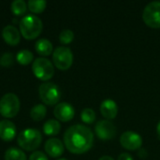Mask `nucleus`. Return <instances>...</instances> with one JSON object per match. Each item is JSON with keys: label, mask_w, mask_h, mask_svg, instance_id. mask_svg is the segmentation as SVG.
Masks as SVG:
<instances>
[{"label": "nucleus", "mask_w": 160, "mask_h": 160, "mask_svg": "<svg viewBox=\"0 0 160 160\" xmlns=\"http://www.w3.org/2000/svg\"><path fill=\"white\" fill-rule=\"evenodd\" d=\"M20 111L19 98L12 93L4 95L0 99V113L6 118L15 117Z\"/></svg>", "instance_id": "nucleus-4"}, {"label": "nucleus", "mask_w": 160, "mask_h": 160, "mask_svg": "<svg viewBox=\"0 0 160 160\" xmlns=\"http://www.w3.org/2000/svg\"><path fill=\"white\" fill-rule=\"evenodd\" d=\"M96 112H94V110L90 109V108H86L83 109L81 112V119L83 123L91 125L95 122L96 120Z\"/></svg>", "instance_id": "nucleus-23"}, {"label": "nucleus", "mask_w": 160, "mask_h": 160, "mask_svg": "<svg viewBox=\"0 0 160 160\" xmlns=\"http://www.w3.org/2000/svg\"><path fill=\"white\" fill-rule=\"evenodd\" d=\"M11 11L16 16L23 15L27 10V5L23 0H15L11 3Z\"/></svg>", "instance_id": "nucleus-22"}, {"label": "nucleus", "mask_w": 160, "mask_h": 160, "mask_svg": "<svg viewBox=\"0 0 160 160\" xmlns=\"http://www.w3.org/2000/svg\"><path fill=\"white\" fill-rule=\"evenodd\" d=\"M120 144L127 150L136 151L142 145V136L134 131H126L120 137Z\"/></svg>", "instance_id": "nucleus-10"}, {"label": "nucleus", "mask_w": 160, "mask_h": 160, "mask_svg": "<svg viewBox=\"0 0 160 160\" xmlns=\"http://www.w3.org/2000/svg\"><path fill=\"white\" fill-rule=\"evenodd\" d=\"M98 160H114L112 157H110V156H103V157H101Z\"/></svg>", "instance_id": "nucleus-28"}, {"label": "nucleus", "mask_w": 160, "mask_h": 160, "mask_svg": "<svg viewBox=\"0 0 160 160\" xmlns=\"http://www.w3.org/2000/svg\"><path fill=\"white\" fill-rule=\"evenodd\" d=\"M35 49L39 55L48 56L52 52V44L46 38H40L36 42Z\"/></svg>", "instance_id": "nucleus-16"}, {"label": "nucleus", "mask_w": 160, "mask_h": 160, "mask_svg": "<svg viewBox=\"0 0 160 160\" xmlns=\"http://www.w3.org/2000/svg\"><path fill=\"white\" fill-rule=\"evenodd\" d=\"M117 160H134L132 156L129 155L128 153H123L121 154L119 157H118V159Z\"/></svg>", "instance_id": "nucleus-27"}, {"label": "nucleus", "mask_w": 160, "mask_h": 160, "mask_svg": "<svg viewBox=\"0 0 160 160\" xmlns=\"http://www.w3.org/2000/svg\"><path fill=\"white\" fill-rule=\"evenodd\" d=\"M5 160H26V156L21 149L10 147L5 152Z\"/></svg>", "instance_id": "nucleus-19"}, {"label": "nucleus", "mask_w": 160, "mask_h": 160, "mask_svg": "<svg viewBox=\"0 0 160 160\" xmlns=\"http://www.w3.org/2000/svg\"><path fill=\"white\" fill-rule=\"evenodd\" d=\"M61 130V125L59 121L50 119L46 121L43 125V131L47 136H55Z\"/></svg>", "instance_id": "nucleus-17"}, {"label": "nucleus", "mask_w": 160, "mask_h": 160, "mask_svg": "<svg viewBox=\"0 0 160 160\" xmlns=\"http://www.w3.org/2000/svg\"><path fill=\"white\" fill-rule=\"evenodd\" d=\"M34 75L41 81H49L54 74V68L52 62L44 57H39L34 60L32 65Z\"/></svg>", "instance_id": "nucleus-5"}, {"label": "nucleus", "mask_w": 160, "mask_h": 160, "mask_svg": "<svg viewBox=\"0 0 160 160\" xmlns=\"http://www.w3.org/2000/svg\"><path fill=\"white\" fill-rule=\"evenodd\" d=\"M16 136V127L9 120L0 121V139L4 142H11Z\"/></svg>", "instance_id": "nucleus-15"}, {"label": "nucleus", "mask_w": 160, "mask_h": 160, "mask_svg": "<svg viewBox=\"0 0 160 160\" xmlns=\"http://www.w3.org/2000/svg\"><path fill=\"white\" fill-rule=\"evenodd\" d=\"M46 1L44 0H30L27 3V8L33 13H41L46 8Z\"/></svg>", "instance_id": "nucleus-21"}, {"label": "nucleus", "mask_w": 160, "mask_h": 160, "mask_svg": "<svg viewBox=\"0 0 160 160\" xmlns=\"http://www.w3.org/2000/svg\"><path fill=\"white\" fill-rule=\"evenodd\" d=\"M53 114L57 120L61 122H68L73 119L75 115V110L71 104L68 102H61L55 106Z\"/></svg>", "instance_id": "nucleus-11"}, {"label": "nucleus", "mask_w": 160, "mask_h": 160, "mask_svg": "<svg viewBox=\"0 0 160 160\" xmlns=\"http://www.w3.org/2000/svg\"><path fill=\"white\" fill-rule=\"evenodd\" d=\"M46 113H47L46 107L43 104H37L31 109L30 117L32 118V120H34L36 122H39L45 118Z\"/></svg>", "instance_id": "nucleus-18"}, {"label": "nucleus", "mask_w": 160, "mask_h": 160, "mask_svg": "<svg viewBox=\"0 0 160 160\" xmlns=\"http://www.w3.org/2000/svg\"><path fill=\"white\" fill-rule=\"evenodd\" d=\"M74 39V33L70 29H64L59 35V40L62 44H69Z\"/></svg>", "instance_id": "nucleus-24"}, {"label": "nucleus", "mask_w": 160, "mask_h": 160, "mask_svg": "<svg viewBox=\"0 0 160 160\" xmlns=\"http://www.w3.org/2000/svg\"><path fill=\"white\" fill-rule=\"evenodd\" d=\"M20 33L25 39H35L42 32L43 24L41 20L36 15H26L19 22Z\"/></svg>", "instance_id": "nucleus-2"}, {"label": "nucleus", "mask_w": 160, "mask_h": 160, "mask_svg": "<svg viewBox=\"0 0 160 160\" xmlns=\"http://www.w3.org/2000/svg\"><path fill=\"white\" fill-rule=\"evenodd\" d=\"M16 60L20 65L26 66L34 60V55L28 50H22L16 54Z\"/></svg>", "instance_id": "nucleus-20"}, {"label": "nucleus", "mask_w": 160, "mask_h": 160, "mask_svg": "<svg viewBox=\"0 0 160 160\" xmlns=\"http://www.w3.org/2000/svg\"><path fill=\"white\" fill-rule=\"evenodd\" d=\"M142 20L149 27L160 28V1H153L145 6Z\"/></svg>", "instance_id": "nucleus-8"}, {"label": "nucleus", "mask_w": 160, "mask_h": 160, "mask_svg": "<svg viewBox=\"0 0 160 160\" xmlns=\"http://www.w3.org/2000/svg\"><path fill=\"white\" fill-rule=\"evenodd\" d=\"M13 64V56L9 52H6L0 59V65L4 68H8Z\"/></svg>", "instance_id": "nucleus-25"}, {"label": "nucleus", "mask_w": 160, "mask_h": 160, "mask_svg": "<svg viewBox=\"0 0 160 160\" xmlns=\"http://www.w3.org/2000/svg\"><path fill=\"white\" fill-rule=\"evenodd\" d=\"M45 151L51 158H59L64 153L63 142L56 138H52L48 140L45 143Z\"/></svg>", "instance_id": "nucleus-14"}, {"label": "nucleus", "mask_w": 160, "mask_h": 160, "mask_svg": "<svg viewBox=\"0 0 160 160\" xmlns=\"http://www.w3.org/2000/svg\"><path fill=\"white\" fill-rule=\"evenodd\" d=\"M100 112L103 117L106 118V120H112L114 119L118 113V106L117 103L112 99H105L100 104Z\"/></svg>", "instance_id": "nucleus-13"}, {"label": "nucleus", "mask_w": 160, "mask_h": 160, "mask_svg": "<svg viewBox=\"0 0 160 160\" xmlns=\"http://www.w3.org/2000/svg\"><path fill=\"white\" fill-rule=\"evenodd\" d=\"M64 143L70 153L82 155L92 148L94 135L89 128L82 125H74L65 132Z\"/></svg>", "instance_id": "nucleus-1"}, {"label": "nucleus", "mask_w": 160, "mask_h": 160, "mask_svg": "<svg viewBox=\"0 0 160 160\" xmlns=\"http://www.w3.org/2000/svg\"><path fill=\"white\" fill-rule=\"evenodd\" d=\"M2 37L5 42L10 46H17L21 41V33L13 25H7L2 30Z\"/></svg>", "instance_id": "nucleus-12"}, {"label": "nucleus", "mask_w": 160, "mask_h": 160, "mask_svg": "<svg viewBox=\"0 0 160 160\" xmlns=\"http://www.w3.org/2000/svg\"><path fill=\"white\" fill-rule=\"evenodd\" d=\"M95 132L98 139L109 141L115 137L116 128L110 120H100L95 126Z\"/></svg>", "instance_id": "nucleus-9"}, {"label": "nucleus", "mask_w": 160, "mask_h": 160, "mask_svg": "<svg viewBox=\"0 0 160 160\" xmlns=\"http://www.w3.org/2000/svg\"><path fill=\"white\" fill-rule=\"evenodd\" d=\"M29 160H49V159H48L47 156H46L44 153H42V152H40V151H36V152H34V153L30 156Z\"/></svg>", "instance_id": "nucleus-26"}, {"label": "nucleus", "mask_w": 160, "mask_h": 160, "mask_svg": "<svg viewBox=\"0 0 160 160\" xmlns=\"http://www.w3.org/2000/svg\"><path fill=\"white\" fill-rule=\"evenodd\" d=\"M54 66L60 70H68L73 64V53L68 47H57L52 52Z\"/></svg>", "instance_id": "nucleus-7"}, {"label": "nucleus", "mask_w": 160, "mask_h": 160, "mask_svg": "<svg viewBox=\"0 0 160 160\" xmlns=\"http://www.w3.org/2000/svg\"><path fill=\"white\" fill-rule=\"evenodd\" d=\"M157 133H158V138L160 139V121L158 122V126H157Z\"/></svg>", "instance_id": "nucleus-29"}, {"label": "nucleus", "mask_w": 160, "mask_h": 160, "mask_svg": "<svg viewBox=\"0 0 160 160\" xmlns=\"http://www.w3.org/2000/svg\"><path fill=\"white\" fill-rule=\"evenodd\" d=\"M42 135L38 129L27 128L22 131L17 139L19 146L25 151H34L41 143Z\"/></svg>", "instance_id": "nucleus-3"}, {"label": "nucleus", "mask_w": 160, "mask_h": 160, "mask_svg": "<svg viewBox=\"0 0 160 160\" xmlns=\"http://www.w3.org/2000/svg\"><path fill=\"white\" fill-rule=\"evenodd\" d=\"M58 160H68V159H65V158H60V159Z\"/></svg>", "instance_id": "nucleus-30"}, {"label": "nucleus", "mask_w": 160, "mask_h": 160, "mask_svg": "<svg viewBox=\"0 0 160 160\" xmlns=\"http://www.w3.org/2000/svg\"><path fill=\"white\" fill-rule=\"evenodd\" d=\"M38 94L41 101L49 106L57 104L61 98L59 87L52 82H43L39 86Z\"/></svg>", "instance_id": "nucleus-6"}]
</instances>
